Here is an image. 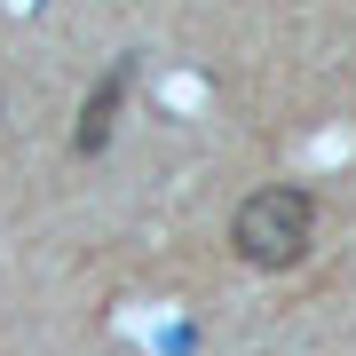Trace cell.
I'll return each mask as SVG.
<instances>
[{"label": "cell", "instance_id": "2", "mask_svg": "<svg viewBox=\"0 0 356 356\" xmlns=\"http://www.w3.org/2000/svg\"><path fill=\"white\" fill-rule=\"evenodd\" d=\"M127 88H135V64L119 56V64L88 88V103H79V127H72V151H79V159H103V151H111L119 111H127Z\"/></svg>", "mask_w": 356, "mask_h": 356}, {"label": "cell", "instance_id": "1", "mask_svg": "<svg viewBox=\"0 0 356 356\" xmlns=\"http://www.w3.org/2000/svg\"><path fill=\"white\" fill-rule=\"evenodd\" d=\"M309 229H317V198L301 182H269L229 214V245L245 269H293L309 254Z\"/></svg>", "mask_w": 356, "mask_h": 356}]
</instances>
